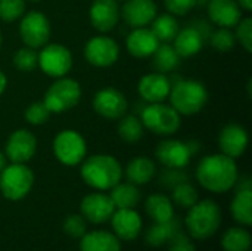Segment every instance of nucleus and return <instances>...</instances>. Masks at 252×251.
I'll return each instance as SVG.
<instances>
[{"label":"nucleus","mask_w":252,"mask_h":251,"mask_svg":"<svg viewBox=\"0 0 252 251\" xmlns=\"http://www.w3.org/2000/svg\"><path fill=\"white\" fill-rule=\"evenodd\" d=\"M159 46V40L145 27L134 28L127 37V50L134 58H146L154 55L157 47Z\"/></svg>","instance_id":"4be33fe9"},{"label":"nucleus","mask_w":252,"mask_h":251,"mask_svg":"<svg viewBox=\"0 0 252 251\" xmlns=\"http://www.w3.org/2000/svg\"><path fill=\"white\" fill-rule=\"evenodd\" d=\"M198 182L208 191L223 194L238 182V167L233 158L224 154H213L201 160L196 169Z\"/></svg>","instance_id":"f257e3e1"},{"label":"nucleus","mask_w":252,"mask_h":251,"mask_svg":"<svg viewBox=\"0 0 252 251\" xmlns=\"http://www.w3.org/2000/svg\"><path fill=\"white\" fill-rule=\"evenodd\" d=\"M152 64H154L155 70L162 72V74L171 72L180 65V56L171 44L164 43V44H159L157 47V50L154 52V62Z\"/></svg>","instance_id":"c85d7f7f"},{"label":"nucleus","mask_w":252,"mask_h":251,"mask_svg":"<svg viewBox=\"0 0 252 251\" xmlns=\"http://www.w3.org/2000/svg\"><path fill=\"white\" fill-rule=\"evenodd\" d=\"M120 16L133 28L146 27L157 16V4L154 0H126Z\"/></svg>","instance_id":"dca6fc26"},{"label":"nucleus","mask_w":252,"mask_h":251,"mask_svg":"<svg viewBox=\"0 0 252 251\" xmlns=\"http://www.w3.org/2000/svg\"><path fill=\"white\" fill-rule=\"evenodd\" d=\"M84 56L92 65L106 68L117 62L120 56V47L114 38L97 36L87 41L84 47Z\"/></svg>","instance_id":"f8f14e48"},{"label":"nucleus","mask_w":252,"mask_h":251,"mask_svg":"<svg viewBox=\"0 0 252 251\" xmlns=\"http://www.w3.org/2000/svg\"><path fill=\"white\" fill-rule=\"evenodd\" d=\"M80 251H121V244L111 232L93 231L81 237Z\"/></svg>","instance_id":"b1692460"},{"label":"nucleus","mask_w":252,"mask_h":251,"mask_svg":"<svg viewBox=\"0 0 252 251\" xmlns=\"http://www.w3.org/2000/svg\"><path fill=\"white\" fill-rule=\"evenodd\" d=\"M123 176L121 164L117 158L99 154L89 157L81 167V178L83 180L94 189L106 191L114 188L120 183Z\"/></svg>","instance_id":"f03ea898"},{"label":"nucleus","mask_w":252,"mask_h":251,"mask_svg":"<svg viewBox=\"0 0 252 251\" xmlns=\"http://www.w3.org/2000/svg\"><path fill=\"white\" fill-rule=\"evenodd\" d=\"M6 166H7V158H6V155L0 151V172H1Z\"/></svg>","instance_id":"de8ad7c7"},{"label":"nucleus","mask_w":252,"mask_h":251,"mask_svg":"<svg viewBox=\"0 0 252 251\" xmlns=\"http://www.w3.org/2000/svg\"><path fill=\"white\" fill-rule=\"evenodd\" d=\"M251 243V234L244 228H230L221 240L224 251H248Z\"/></svg>","instance_id":"2f4dec72"},{"label":"nucleus","mask_w":252,"mask_h":251,"mask_svg":"<svg viewBox=\"0 0 252 251\" xmlns=\"http://www.w3.org/2000/svg\"><path fill=\"white\" fill-rule=\"evenodd\" d=\"M6 84H7V78H6V75L0 71V95L4 92V89H6Z\"/></svg>","instance_id":"49530a36"},{"label":"nucleus","mask_w":252,"mask_h":251,"mask_svg":"<svg viewBox=\"0 0 252 251\" xmlns=\"http://www.w3.org/2000/svg\"><path fill=\"white\" fill-rule=\"evenodd\" d=\"M115 212V206L109 195L105 194H90L86 195L81 201V213L86 220L92 223H105L108 222Z\"/></svg>","instance_id":"2eb2a0df"},{"label":"nucleus","mask_w":252,"mask_h":251,"mask_svg":"<svg viewBox=\"0 0 252 251\" xmlns=\"http://www.w3.org/2000/svg\"><path fill=\"white\" fill-rule=\"evenodd\" d=\"M182 169H168L167 172L162 173L161 176V182L165 188L173 189L174 186L188 182V175H185L183 172H180Z\"/></svg>","instance_id":"37998d69"},{"label":"nucleus","mask_w":252,"mask_h":251,"mask_svg":"<svg viewBox=\"0 0 252 251\" xmlns=\"http://www.w3.org/2000/svg\"><path fill=\"white\" fill-rule=\"evenodd\" d=\"M81 98V87L72 78L61 77L55 81L44 95V104L50 109V112H66L72 109Z\"/></svg>","instance_id":"0eeeda50"},{"label":"nucleus","mask_w":252,"mask_h":251,"mask_svg":"<svg viewBox=\"0 0 252 251\" xmlns=\"http://www.w3.org/2000/svg\"><path fill=\"white\" fill-rule=\"evenodd\" d=\"M118 136L127 143H136L143 138V124L136 115H127L120 118Z\"/></svg>","instance_id":"473e14b6"},{"label":"nucleus","mask_w":252,"mask_h":251,"mask_svg":"<svg viewBox=\"0 0 252 251\" xmlns=\"http://www.w3.org/2000/svg\"><path fill=\"white\" fill-rule=\"evenodd\" d=\"M155 173H157L155 163L146 157L133 158L126 169V176L128 182L133 185H145L151 182Z\"/></svg>","instance_id":"393cba45"},{"label":"nucleus","mask_w":252,"mask_h":251,"mask_svg":"<svg viewBox=\"0 0 252 251\" xmlns=\"http://www.w3.org/2000/svg\"><path fill=\"white\" fill-rule=\"evenodd\" d=\"M25 12V0H0V19L12 22Z\"/></svg>","instance_id":"c9c22d12"},{"label":"nucleus","mask_w":252,"mask_h":251,"mask_svg":"<svg viewBox=\"0 0 252 251\" xmlns=\"http://www.w3.org/2000/svg\"><path fill=\"white\" fill-rule=\"evenodd\" d=\"M92 25L100 31H111L120 21V6L117 0H94L90 7Z\"/></svg>","instance_id":"a211bd4d"},{"label":"nucleus","mask_w":252,"mask_h":251,"mask_svg":"<svg viewBox=\"0 0 252 251\" xmlns=\"http://www.w3.org/2000/svg\"><path fill=\"white\" fill-rule=\"evenodd\" d=\"M196 3L198 0H164L165 9L174 16H183L189 13L196 6Z\"/></svg>","instance_id":"a19ab883"},{"label":"nucleus","mask_w":252,"mask_h":251,"mask_svg":"<svg viewBox=\"0 0 252 251\" xmlns=\"http://www.w3.org/2000/svg\"><path fill=\"white\" fill-rule=\"evenodd\" d=\"M170 89H171V81L162 72L148 74V75L142 77V80L139 81L140 96L151 104L165 101L168 98Z\"/></svg>","instance_id":"aec40b11"},{"label":"nucleus","mask_w":252,"mask_h":251,"mask_svg":"<svg viewBox=\"0 0 252 251\" xmlns=\"http://www.w3.org/2000/svg\"><path fill=\"white\" fill-rule=\"evenodd\" d=\"M38 65L41 71L49 77L61 78L71 70L72 55L68 47L58 43H52L41 49L38 55Z\"/></svg>","instance_id":"9b49d317"},{"label":"nucleus","mask_w":252,"mask_h":251,"mask_svg":"<svg viewBox=\"0 0 252 251\" xmlns=\"http://www.w3.org/2000/svg\"><path fill=\"white\" fill-rule=\"evenodd\" d=\"M1 41H3V37H1V31H0V46H1Z\"/></svg>","instance_id":"09e8293b"},{"label":"nucleus","mask_w":252,"mask_h":251,"mask_svg":"<svg viewBox=\"0 0 252 251\" xmlns=\"http://www.w3.org/2000/svg\"><path fill=\"white\" fill-rule=\"evenodd\" d=\"M117 1H126V0H117Z\"/></svg>","instance_id":"8fccbe9b"},{"label":"nucleus","mask_w":252,"mask_h":251,"mask_svg":"<svg viewBox=\"0 0 252 251\" xmlns=\"http://www.w3.org/2000/svg\"><path fill=\"white\" fill-rule=\"evenodd\" d=\"M86 229H87V223L83 216L71 215L63 222V231L72 238H81L86 234Z\"/></svg>","instance_id":"ea45409f"},{"label":"nucleus","mask_w":252,"mask_h":251,"mask_svg":"<svg viewBox=\"0 0 252 251\" xmlns=\"http://www.w3.org/2000/svg\"><path fill=\"white\" fill-rule=\"evenodd\" d=\"M198 142H182L177 139H168L159 142L155 149V155L161 164L167 169H183L190 163L192 155L198 151L193 146Z\"/></svg>","instance_id":"1a4fd4ad"},{"label":"nucleus","mask_w":252,"mask_h":251,"mask_svg":"<svg viewBox=\"0 0 252 251\" xmlns=\"http://www.w3.org/2000/svg\"><path fill=\"white\" fill-rule=\"evenodd\" d=\"M245 189H251V180H250V178H241V180H239L238 191H245Z\"/></svg>","instance_id":"c03bdc74"},{"label":"nucleus","mask_w":252,"mask_h":251,"mask_svg":"<svg viewBox=\"0 0 252 251\" xmlns=\"http://www.w3.org/2000/svg\"><path fill=\"white\" fill-rule=\"evenodd\" d=\"M142 124L143 127H146L149 132L155 135L167 136V135H174L180 129L182 118L180 114L171 105H164L161 102H157L148 105L143 109Z\"/></svg>","instance_id":"423d86ee"},{"label":"nucleus","mask_w":252,"mask_h":251,"mask_svg":"<svg viewBox=\"0 0 252 251\" xmlns=\"http://www.w3.org/2000/svg\"><path fill=\"white\" fill-rule=\"evenodd\" d=\"M50 22L46 18L44 13L31 10L28 12L19 25V34L22 37V41L32 49L43 47L49 38H50Z\"/></svg>","instance_id":"9d476101"},{"label":"nucleus","mask_w":252,"mask_h":251,"mask_svg":"<svg viewBox=\"0 0 252 251\" xmlns=\"http://www.w3.org/2000/svg\"><path fill=\"white\" fill-rule=\"evenodd\" d=\"M111 222L115 237L124 241L137 238L142 231V219L133 209H118L114 212Z\"/></svg>","instance_id":"6ab92c4d"},{"label":"nucleus","mask_w":252,"mask_h":251,"mask_svg":"<svg viewBox=\"0 0 252 251\" xmlns=\"http://www.w3.org/2000/svg\"><path fill=\"white\" fill-rule=\"evenodd\" d=\"M93 108L106 120H120L127 112L128 104L123 92L114 87H106L94 95Z\"/></svg>","instance_id":"ddd939ff"},{"label":"nucleus","mask_w":252,"mask_h":251,"mask_svg":"<svg viewBox=\"0 0 252 251\" xmlns=\"http://www.w3.org/2000/svg\"><path fill=\"white\" fill-rule=\"evenodd\" d=\"M204 46V34L196 27H186L179 30L174 37V49L180 58H189L201 52Z\"/></svg>","instance_id":"5701e85b"},{"label":"nucleus","mask_w":252,"mask_h":251,"mask_svg":"<svg viewBox=\"0 0 252 251\" xmlns=\"http://www.w3.org/2000/svg\"><path fill=\"white\" fill-rule=\"evenodd\" d=\"M173 200L177 206L183 209H190L193 204L198 203V192L189 182H183L173 188Z\"/></svg>","instance_id":"f704fd0d"},{"label":"nucleus","mask_w":252,"mask_h":251,"mask_svg":"<svg viewBox=\"0 0 252 251\" xmlns=\"http://www.w3.org/2000/svg\"><path fill=\"white\" fill-rule=\"evenodd\" d=\"M236 37L235 33L230 31V28H220L211 36V46L219 52H229L235 47Z\"/></svg>","instance_id":"e433bc0d"},{"label":"nucleus","mask_w":252,"mask_h":251,"mask_svg":"<svg viewBox=\"0 0 252 251\" xmlns=\"http://www.w3.org/2000/svg\"><path fill=\"white\" fill-rule=\"evenodd\" d=\"M210 19L223 28H233L242 19V12L236 0H210Z\"/></svg>","instance_id":"412c9836"},{"label":"nucleus","mask_w":252,"mask_h":251,"mask_svg":"<svg viewBox=\"0 0 252 251\" xmlns=\"http://www.w3.org/2000/svg\"><path fill=\"white\" fill-rule=\"evenodd\" d=\"M179 231H180V222L177 217L173 216L167 222H159L151 226L145 235V240L152 247H161L165 243H168V240Z\"/></svg>","instance_id":"a878e982"},{"label":"nucleus","mask_w":252,"mask_h":251,"mask_svg":"<svg viewBox=\"0 0 252 251\" xmlns=\"http://www.w3.org/2000/svg\"><path fill=\"white\" fill-rule=\"evenodd\" d=\"M168 98H170L171 107L179 114L193 115L205 107L208 101V92L201 81L180 80L171 84Z\"/></svg>","instance_id":"7ed1b4c3"},{"label":"nucleus","mask_w":252,"mask_h":251,"mask_svg":"<svg viewBox=\"0 0 252 251\" xmlns=\"http://www.w3.org/2000/svg\"><path fill=\"white\" fill-rule=\"evenodd\" d=\"M111 189L109 197L115 209H134L140 201V192L133 183H117Z\"/></svg>","instance_id":"cd10ccee"},{"label":"nucleus","mask_w":252,"mask_h":251,"mask_svg":"<svg viewBox=\"0 0 252 251\" xmlns=\"http://www.w3.org/2000/svg\"><path fill=\"white\" fill-rule=\"evenodd\" d=\"M53 152L65 166H77L86 157L87 146L80 133L75 130H63L53 141Z\"/></svg>","instance_id":"6e6552de"},{"label":"nucleus","mask_w":252,"mask_h":251,"mask_svg":"<svg viewBox=\"0 0 252 251\" xmlns=\"http://www.w3.org/2000/svg\"><path fill=\"white\" fill-rule=\"evenodd\" d=\"M152 33L157 36V38L159 41H164V43H170L174 40V37L177 36L180 27H179V22L177 19L174 18V15L171 13H164V15H159L158 18L155 16L154 21H152Z\"/></svg>","instance_id":"7c9ffc66"},{"label":"nucleus","mask_w":252,"mask_h":251,"mask_svg":"<svg viewBox=\"0 0 252 251\" xmlns=\"http://www.w3.org/2000/svg\"><path fill=\"white\" fill-rule=\"evenodd\" d=\"M236 40H239V43L244 46V49L251 53L252 52V19L251 18H245L241 19L236 25V33H235Z\"/></svg>","instance_id":"58836bf2"},{"label":"nucleus","mask_w":252,"mask_h":251,"mask_svg":"<svg viewBox=\"0 0 252 251\" xmlns=\"http://www.w3.org/2000/svg\"><path fill=\"white\" fill-rule=\"evenodd\" d=\"M219 145L221 154L230 158H239L248 146V133L239 124H227L219 135Z\"/></svg>","instance_id":"f3484780"},{"label":"nucleus","mask_w":252,"mask_h":251,"mask_svg":"<svg viewBox=\"0 0 252 251\" xmlns=\"http://www.w3.org/2000/svg\"><path fill=\"white\" fill-rule=\"evenodd\" d=\"M168 243H170L168 244V251H196L195 246L189 240V237L186 234H183L182 231L176 232L168 240Z\"/></svg>","instance_id":"79ce46f5"},{"label":"nucleus","mask_w":252,"mask_h":251,"mask_svg":"<svg viewBox=\"0 0 252 251\" xmlns=\"http://www.w3.org/2000/svg\"><path fill=\"white\" fill-rule=\"evenodd\" d=\"M221 223V210L211 201L204 200L193 204L186 217V226L190 235L196 240H207L213 237Z\"/></svg>","instance_id":"20e7f679"},{"label":"nucleus","mask_w":252,"mask_h":251,"mask_svg":"<svg viewBox=\"0 0 252 251\" xmlns=\"http://www.w3.org/2000/svg\"><path fill=\"white\" fill-rule=\"evenodd\" d=\"M35 149H37L35 136L27 129H19L9 136L6 142L4 154H6V158H9L12 163L24 164L32 158V155L35 154Z\"/></svg>","instance_id":"4468645a"},{"label":"nucleus","mask_w":252,"mask_h":251,"mask_svg":"<svg viewBox=\"0 0 252 251\" xmlns=\"http://www.w3.org/2000/svg\"><path fill=\"white\" fill-rule=\"evenodd\" d=\"M236 3L239 4V7L241 9H244V10H252V0H236Z\"/></svg>","instance_id":"a18cd8bd"},{"label":"nucleus","mask_w":252,"mask_h":251,"mask_svg":"<svg viewBox=\"0 0 252 251\" xmlns=\"http://www.w3.org/2000/svg\"><path fill=\"white\" fill-rule=\"evenodd\" d=\"M34 183V175L30 167L21 163L6 166L0 172V191L4 198L19 201L28 195Z\"/></svg>","instance_id":"39448f33"},{"label":"nucleus","mask_w":252,"mask_h":251,"mask_svg":"<svg viewBox=\"0 0 252 251\" xmlns=\"http://www.w3.org/2000/svg\"><path fill=\"white\" fill-rule=\"evenodd\" d=\"M232 216L241 225H252V191H238L232 201Z\"/></svg>","instance_id":"c756f323"},{"label":"nucleus","mask_w":252,"mask_h":251,"mask_svg":"<svg viewBox=\"0 0 252 251\" xmlns=\"http://www.w3.org/2000/svg\"><path fill=\"white\" fill-rule=\"evenodd\" d=\"M145 209H146L148 216L155 223L167 222V220H170L174 216L173 204H171L170 198L165 197V195H162V194H154V195H151L146 200Z\"/></svg>","instance_id":"bb28decb"},{"label":"nucleus","mask_w":252,"mask_h":251,"mask_svg":"<svg viewBox=\"0 0 252 251\" xmlns=\"http://www.w3.org/2000/svg\"><path fill=\"white\" fill-rule=\"evenodd\" d=\"M50 109L46 107V104L43 101H38V102H34L31 104L27 109H25V120L30 123V124H34V126H40V124H44L49 118H50Z\"/></svg>","instance_id":"4c0bfd02"},{"label":"nucleus","mask_w":252,"mask_h":251,"mask_svg":"<svg viewBox=\"0 0 252 251\" xmlns=\"http://www.w3.org/2000/svg\"><path fill=\"white\" fill-rule=\"evenodd\" d=\"M13 65L22 72H31L38 67V53L32 47H21L13 55Z\"/></svg>","instance_id":"72a5a7b5"}]
</instances>
